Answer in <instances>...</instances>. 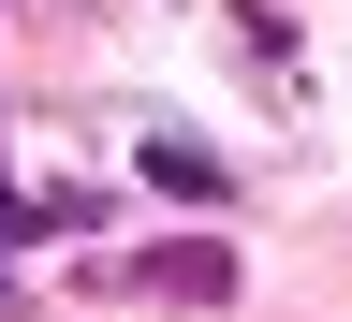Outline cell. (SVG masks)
Returning a JSON list of instances; mask_svg holds the SVG:
<instances>
[{
    "label": "cell",
    "mask_w": 352,
    "mask_h": 322,
    "mask_svg": "<svg viewBox=\"0 0 352 322\" xmlns=\"http://www.w3.org/2000/svg\"><path fill=\"white\" fill-rule=\"evenodd\" d=\"M147 293H176V308H206V293H235V249H206V235H176V249H147L132 264Z\"/></svg>",
    "instance_id": "1"
},
{
    "label": "cell",
    "mask_w": 352,
    "mask_h": 322,
    "mask_svg": "<svg viewBox=\"0 0 352 322\" xmlns=\"http://www.w3.org/2000/svg\"><path fill=\"white\" fill-rule=\"evenodd\" d=\"M147 176L176 205H220V147H206V132H147Z\"/></svg>",
    "instance_id": "2"
}]
</instances>
